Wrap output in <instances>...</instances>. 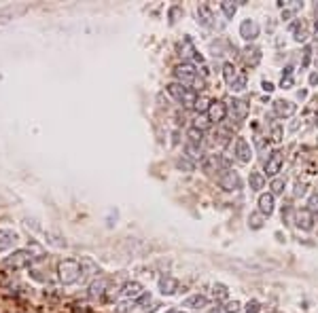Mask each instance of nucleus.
<instances>
[{"instance_id": "f8f14e48", "label": "nucleus", "mask_w": 318, "mask_h": 313, "mask_svg": "<svg viewBox=\"0 0 318 313\" xmlns=\"http://www.w3.org/2000/svg\"><path fill=\"white\" fill-rule=\"evenodd\" d=\"M19 235L13 231V229H0V252L9 250V248H13L17 244Z\"/></svg>"}, {"instance_id": "f704fd0d", "label": "nucleus", "mask_w": 318, "mask_h": 313, "mask_svg": "<svg viewBox=\"0 0 318 313\" xmlns=\"http://www.w3.org/2000/svg\"><path fill=\"white\" fill-rule=\"evenodd\" d=\"M176 167H178V169H185V172H193V169H195V165H193V163H191V161H187L185 156H182V159H178V161H176Z\"/></svg>"}, {"instance_id": "ddd939ff", "label": "nucleus", "mask_w": 318, "mask_h": 313, "mask_svg": "<svg viewBox=\"0 0 318 313\" xmlns=\"http://www.w3.org/2000/svg\"><path fill=\"white\" fill-rule=\"evenodd\" d=\"M274 208H276V201H274V195L272 193H263L259 195V212L263 216H272L274 214Z\"/></svg>"}, {"instance_id": "58836bf2", "label": "nucleus", "mask_w": 318, "mask_h": 313, "mask_svg": "<svg viewBox=\"0 0 318 313\" xmlns=\"http://www.w3.org/2000/svg\"><path fill=\"white\" fill-rule=\"evenodd\" d=\"M310 60H312V49L306 47V49H303V62H301V68H308V66H310Z\"/></svg>"}, {"instance_id": "c9c22d12", "label": "nucleus", "mask_w": 318, "mask_h": 313, "mask_svg": "<svg viewBox=\"0 0 318 313\" xmlns=\"http://www.w3.org/2000/svg\"><path fill=\"white\" fill-rule=\"evenodd\" d=\"M193 127H197V129H208V127H210V121H208V117H204V115H200V117H197L195 119V125Z\"/></svg>"}, {"instance_id": "a211bd4d", "label": "nucleus", "mask_w": 318, "mask_h": 313, "mask_svg": "<svg viewBox=\"0 0 318 313\" xmlns=\"http://www.w3.org/2000/svg\"><path fill=\"white\" fill-rule=\"evenodd\" d=\"M159 290H161V294H174L176 290H178V282H176L174 277H161Z\"/></svg>"}, {"instance_id": "0eeeda50", "label": "nucleus", "mask_w": 318, "mask_h": 313, "mask_svg": "<svg viewBox=\"0 0 318 313\" xmlns=\"http://www.w3.org/2000/svg\"><path fill=\"white\" fill-rule=\"evenodd\" d=\"M274 106V115L280 117V119H288L295 115L297 110V104H293L291 99H276V102L272 104Z\"/></svg>"}, {"instance_id": "c756f323", "label": "nucleus", "mask_w": 318, "mask_h": 313, "mask_svg": "<svg viewBox=\"0 0 318 313\" xmlns=\"http://www.w3.org/2000/svg\"><path fill=\"white\" fill-rule=\"evenodd\" d=\"M187 138H189V142H193V144H202V140H204V131H202V129H197V127H191V129L187 131Z\"/></svg>"}, {"instance_id": "9b49d317", "label": "nucleus", "mask_w": 318, "mask_h": 313, "mask_svg": "<svg viewBox=\"0 0 318 313\" xmlns=\"http://www.w3.org/2000/svg\"><path fill=\"white\" fill-rule=\"evenodd\" d=\"M236 156H238L240 163H250L252 151H250V144L246 142V138H238L236 140Z\"/></svg>"}, {"instance_id": "37998d69", "label": "nucleus", "mask_w": 318, "mask_h": 313, "mask_svg": "<svg viewBox=\"0 0 318 313\" xmlns=\"http://www.w3.org/2000/svg\"><path fill=\"white\" fill-rule=\"evenodd\" d=\"M178 13H180L178 6H172V9H170V21H172V24L176 21V17H178Z\"/></svg>"}, {"instance_id": "4468645a", "label": "nucleus", "mask_w": 318, "mask_h": 313, "mask_svg": "<svg viewBox=\"0 0 318 313\" xmlns=\"http://www.w3.org/2000/svg\"><path fill=\"white\" fill-rule=\"evenodd\" d=\"M229 104H231V115L236 117L238 121H244L246 115H248V106H246L244 99H236V97H233Z\"/></svg>"}, {"instance_id": "ea45409f", "label": "nucleus", "mask_w": 318, "mask_h": 313, "mask_svg": "<svg viewBox=\"0 0 318 313\" xmlns=\"http://www.w3.org/2000/svg\"><path fill=\"white\" fill-rule=\"evenodd\" d=\"M259 309H261L259 301H248V303H246V311H248V313H259Z\"/></svg>"}, {"instance_id": "f03ea898", "label": "nucleus", "mask_w": 318, "mask_h": 313, "mask_svg": "<svg viewBox=\"0 0 318 313\" xmlns=\"http://www.w3.org/2000/svg\"><path fill=\"white\" fill-rule=\"evenodd\" d=\"M32 262H34V254L30 250H15L2 260V265L6 269H21V267H30Z\"/></svg>"}, {"instance_id": "2eb2a0df", "label": "nucleus", "mask_w": 318, "mask_h": 313, "mask_svg": "<svg viewBox=\"0 0 318 313\" xmlns=\"http://www.w3.org/2000/svg\"><path fill=\"white\" fill-rule=\"evenodd\" d=\"M182 307H189V309H204V307H208V298L204 296V294H193V296H189L185 303H182Z\"/></svg>"}, {"instance_id": "a18cd8bd", "label": "nucleus", "mask_w": 318, "mask_h": 313, "mask_svg": "<svg viewBox=\"0 0 318 313\" xmlns=\"http://www.w3.org/2000/svg\"><path fill=\"white\" fill-rule=\"evenodd\" d=\"M263 91H267V94H270V91H274V83L263 81Z\"/></svg>"}, {"instance_id": "412c9836", "label": "nucleus", "mask_w": 318, "mask_h": 313, "mask_svg": "<svg viewBox=\"0 0 318 313\" xmlns=\"http://www.w3.org/2000/svg\"><path fill=\"white\" fill-rule=\"evenodd\" d=\"M185 153H187L189 159H193V161H202V159H204L202 144H193V142H187V144H185Z\"/></svg>"}, {"instance_id": "c03bdc74", "label": "nucleus", "mask_w": 318, "mask_h": 313, "mask_svg": "<svg viewBox=\"0 0 318 313\" xmlns=\"http://www.w3.org/2000/svg\"><path fill=\"white\" fill-rule=\"evenodd\" d=\"M238 307H240V305H238L236 301H233V303H229L225 309H227V313H236V311H238Z\"/></svg>"}, {"instance_id": "39448f33", "label": "nucleus", "mask_w": 318, "mask_h": 313, "mask_svg": "<svg viewBox=\"0 0 318 313\" xmlns=\"http://www.w3.org/2000/svg\"><path fill=\"white\" fill-rule=\"evenodd\" d=\"M282 163H284V153L282 151H274L265 161V174L270 178H276L278 172L282 169Z\"/></svg>"}, {"instance_id": "f3484780", "label": "nucleus", "mask_w": 318, "mask_h": 313, "mask_svg": "<svg viewBox=\"0 0 318 313\" xmlns=\"http://www.w3.org/2000/svg\"><path fill=\"white\" fill-rule=\"evenodd\" d=\"M98 273V265L91 258H81V280L85 282L87 277Z\"/></svg>"}, {"instance_id": "7ed1b4c3", "label": "nucleus", "mask_w": 318, "mask_h": 313, "mask_svg": "<svg viewBox=\"0 0 318 313\" xmlns=\"http://www.w3.org/2000/svg\"><path fill=\"white\" fill-rule=\"evenodd\" d=\"M174 76H176V83L185 85V87H191V85H195V81H197V68H195V63L182 62L180 66H176Z\"/></svg>"}, {"instance_id": "dca6fc26", "label": "nucleus", "mask_w": 318, "mask_h": 313, "mask_svg": "<svg viewBox=\"0 0 318 313\" xmlns=\"http://www.w3.org/2000/svg\"><path fill=\"white\" fill-rule=\"evenodd\" d=\"M26 9L24 6H6V9H0V26L2 24H9V21L15 17V15H21Z\"/></svg>"}, {"instance_id": "e433bc0d", "label": "nucleus", "mask_w": 318, "mask_h": 313, "mask_svg": "<svg viewBox=\"0 0 318 313\" xmlns=\"http://www.w3.org/2000/svg\"><path fill=\"white\" fill-rule=\"evenodd\" d=\"M272 140L274 142H280L282 140V125L280 123H274L272 125Z\"/></svg>"}, {"instance_id": "49530a36", "label": "nucleus", "mask_w": 318, "mask_h": 313, "mask_svg": "<svg viewBox=\"0 0 318 313\" xmlns=\"http://www.w3.org/2000/svg\"><path fill=\"white\" fill-rule=\"evenodd\" d=\"M310 85H312V87H314V85H318V72L310 74Z\"/></svg>"}, {"instance_id": "aec40b11", "label": "nucleus", "mask_w": 318, "mask_h": 313, "mask_svg": "<svg viewBox=\"0 0 318 313\" xmlns=\"http://www.w3.org/2000/svg\"><path fill=\"white\" fill-rule=\"evenodd\" d=\"M212 19H214V15H212V11L208 9L206 4H202L200 9H197V21L204 26V28H210L212 26Z\"/></svg>"}, {"instance_id": "79ce46f5", "label": "nucleus", "mask_w": 318, "mask_h": 313, "mask_svg": "<svg viewBox=\"0 0 318 313\" xmlns=\"http://www.w3.org/2000/svg\"><path fill=\"white\" fill-rule=\"evenodd\" d=\"M293 83H295V81H293V76H291V78H282L280 87H282V89H291V87H293Z\"/></svg>"}, {"instance_id": "473e14b6", "label": "nucleus", "mask_w": 318, "mask_h": 313, "mask_svg": "<svg viewBox=\"0 0 318 313\" xmlns=\"http://www.w3.org/2000/svg\"><path fill=\"white\" fill-rule=\"evenodd\" d=\"M210 102H212V99H208L206 95H200V97H197V102H195V110H200V115H202V112H208Z\"/></svg>"}, {"instance_id": "2f4dec72", "label": "nucleus", "mask_w": 318, "mask_h": 313, "mask_svg": "<svg viewBox=\"0 0 318 313\" xmlns=\"http://www.w3.org/2000/svg\"><path fill=\"white\" fill-rule=\"evenodd\" d=\"M246 87V72H238V76H236V81H233V85H231V91H242Z\"/></svg>"}, {"instance_id": "09e8293b", "label": "nucleus", "mask_w": 318, "mask_h": 313, "mask_svg": "<svg viewBox=\"0 0 318 313\" xmlns=\"http://www.w3.org/2000/svg\"><path fill=\"white\" fill-rule=\"evenodd\" d=\"M316 125H318V117H316Z\"/></svg>"}, {"instance_id": "a19ab883", "label": "nucleus", "mask_w": 318, "mask_h": 313, "mask_svg": "<svg viewBox=\"0 0 318 313\" xmlns=\"http://www.w3.org/2000/svg\"><path fill=\"white\" fill-rule=\"evenodd\" d=\"M293 195H295V197H303V195H306V184H303V182H297Z\"/></svg>"}, {"instance_id": "72a5a7b5", "label": "nucleus", "mask_w": 318, "mask_h": 313, "mask_svg": "<svg viewBox=\"0 0 318 313\" xmlns=\"http://www.w3.org/2000/svg\"><path fill=\"white\" fill-rule=\"evenodd\" d=\"M227 296H229L227 288H225L223 283H214V298H218V301H225Z\"/></svg>"}, {"instance_id": "20e7f679", "label": "nucleus", "mask_w": 318, "mask_h": 313, "mask_svg": "<svg viewBox=\"0 0 318 313\" xmlns=\"http://www.w3.org/2000/svg\"><path fill=\"white\" fill-rule=\"evenodd\" d=\"M206 117L210 123H221V121H225V117H227V104L221 102V99H212Z\"/></svg>"}, {"instance_id": "4be33fe9", "label": "nucleus", "mask_w": 318, "mask_h": 313, "mask_svg": "<svg viewBox=\"0 0 318 313\" xmlns=\"http://www.w3.org/2000/svg\"><path fill=\"white\" fill-rule=\"evenodd\" d=\"M106 288H108V282H106L104 277H100V280H94L89 283V294L91 296H102L106 292Z\"/></svg>"}, {"instance_id": "1a4fd4ad", "label": "nucleus", "mask_w": 318, "mask_h": 313, "mask_svg": "<svg viewBox=\"0 0 318 313\" xmlns=\"http://www.w3.org/2000/svg\"><path fill=\"white\" fill-rule=\"evenodd\" d=\"M295 224L299 226L301 231H312V229H314V216H312V212H310L308 208H306V210H297V214H295Z\"/></svg>"}, {"instance_id": "6ab92c4d", "label": "nucleus", "mask_w": 318, "mask_h": 313, "mask_svg": "<svg viewBox=\"0 0 318 313\" xmlns=\"http://www.w3.org/2000/svg\"><path fill=\"white\" fill-rule=\"evenodd\" d=\"M244 60L248 66H259V62H261V49L257 47H246L244 49Z\"/></svg>"}, {"instance_id": "b1692460", "label": "nucleus", "mask_w": 318, "mask_h": 313, "mask_svg": "<svg viewBox=\"0 0 318 313\" xmlns=\"http://www.w3.org/2000/svg\"><path fill=\"white\" fill-rule=\"evenodd\" d=\"M166 89H168V94L176 99V102H182V95H185V91H187L185 85H180V83H176V81H174V83H170Z\"/></svg>"}, {"instance_id": "9d476101", "label": "nucleus", "mask_w": 318, "mask_h": 313, "mask_svg": "<svg viewBox=\"0 0 318 313\" xmlns=\"http://www.w3.org/2000/svg\"><path fill=\"white\" fill-rule=\"evenodd\" d=\"M180 51H182L180 55L185 58V62H187V63H191V60L204 63V58L200 55V51H197V49L193 47V42H191V38H185V40H182V49H180Z\"/></svg>"}, {"instance_id": "bb28decb", "label": "nucleus", "mask_w": 318, "mask_h": 313, "mask_svg": "<svg viewBox=\"0 0 318 313\" xmlns=\"http://www.w3.org/2000/svg\"><path fill=\"white\" fill-rule=\"evenodd\" d=\"M284 187H286V180H284V178H272L270 188H272V195H274V197L284 193Z\"/></svg>"}, {"instance_id": "cd10ccee", "label": "nucleus", "mask_w": 318, "mask_h": 313, "mask_svg": "<svg viewBox=\"0 0 318 313\" xmlns=\"http://www.w3.org/2000/svg\"><path fill=\"white\" fill-rule=\"evenodd\" d=\"M291 30L295 32V40L297 42H306L308 38V32H306V28H303L299 21H295V24H291Z\"/></svg>"}, {"instance_id": "7c9ffc66", "label": "nucleus", "mask_w": 318, "mask_h": 313, "mask_svg": "<svg viewBox=\"0 0 318 313\" xmlns=\"http://www.w3.org/2000/svg\"><path fill=\"white\" fill-rule=\"evenodd\" d=\"M221 11L225 13V17L227 19H233V15H236V11H238V6L229 2V0H225V2H221Z\"/></svg>"}, {"instance_id": "393cba45", "label": "nucleus", "mask_w": 318, "mask_h": 313, "mask_svg": "<svg viewBox=\"0 0 318 313\" xmlns=\"http://www.w3.org/2000/svg\"><path fill=\"white\" fill-rule=\"evenodd\" d=\"M236 76H238V70H236V66H233L231 62H225L223 63V78H225V83L229 85H233V81H236Z\"/></svg>"}, {"instance_id": "de8ad7c7", "label": "nucleus", "mask_w": 318, "mask_h": 313, "mask_svg": "<svg viewBox=\"0 0 318 313\" xmlns=\"http://www.w3.org/2000/svg\"><path fill=\"white\" fill-rule=\"evenodd\" d=\"M293 17V11L291 9H284V11H282V19H291Z\"/></svg>"}, {"instance_id": "5701e85b", "label": "nucleus", "mask_w": 318, "mask_h": 313, "mask_svg": "<svg viewBox=\"0 0 318 313\" xmlns=\"http://www.w3.org/2000/svg\"><path fill=\"white\" fill-rule=\"evenodd\" d=\"M140 294H142V286H140L138 282H127L123 286V296L127 298H138Z\"/></svg>"}, {"instance_id": "4c0bfd02", "label": "nucleus", "mask_w": 318, "mask_h": 313, "mask_svg": "<svg viewBox=\"0 0 318 313\" xmlns=\"http://www.w3.org/2000/svg\"><path fill=\"white\" fill-rule=\"evenodd\" d=\"M308 210L312 212V214H314V212H318V193L310 195V199H308Z\"/></svg>"}, {"instance_id": "a878e982", "label": "nucleus", "mask_w": 318, "mask_h": 313, "mask_svg": "<svg viewBox=\"0 0 318 313\" xmlns=\"http://www.w3.org/2000/svg\"><path fill=\"white\" fill-rule=\"evenodd\" d=\"M248 184H250V190H261L263 188V184H265V176L259 174V172H250Z\"/></svg>"}, {"instance_id": "6e6552de", "label": "nucleus", "mask_w": 318, "mask_h": 313, "mask_svg": "<svg viewBox=\"0 0 318 313\" xmlns=\"http://www.w3.org/2000/svg\"><path fill=\"white\" fill-rule=\"evenodd\" d=\"M240 36H242L244 40H254V38H257L259 36V24H257V21H254V19H244L242 21V24H240Z\"/></svg>"}, {"instance_id": "c85d7f7f", "label": "nucleus", "mask_w": 318, "mask_h": 313, "mask_svg": "<svg viewBox=\"0 0 318 313\" xmlns=\"http://www.w3.org/2000/svg\"><path fill=\"white\" fill-rule=\"evenodd\" d=\"M248 224H250V229H261V226H263V214H261V212H252V214L248 216Z\"/></svg>"}, {"instance_id": "423d86ee", "label": "nucleus", "mask_w": 318, "mask_h": 313, "mask_svg": "<svg viewBox=\"0 0 318 313\" xmlns=\"http://www.w3.org/2000/svg\"><path fill=\"white\" fill-rule=\"evenodd\" d=\"M218 184L225 188V190H240L242 188V180H240V176L236 172H231V169H225L218 176Z\"/></svg>"}, {"instance_id": "f257e3e1", "label": "nucleus", "mask_w": 318, "mask_h": 313, "mask_svg": "<svg viewBox=\"0 0 318 313\" xmlns=\"http://www.w3.org/2000/svg\"><path fill=\"white\" fill-rule=\"evenodd\" d=\"M58 273H60V282L64 283V286L76 283L81 280V262H76L72 258L62 260L60 267H58Z\"/></svg>"}]
</instances>
